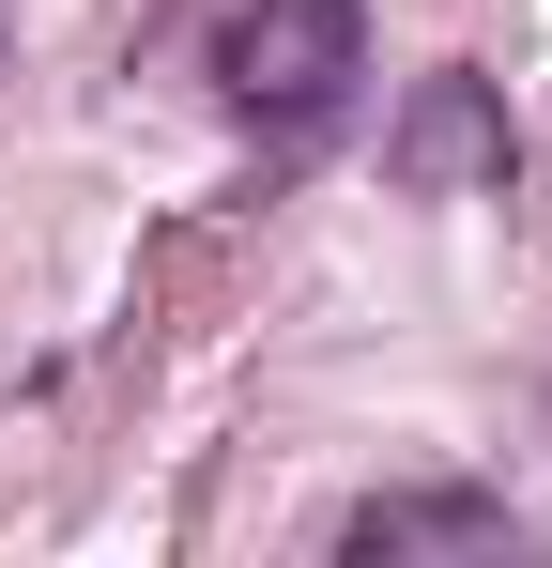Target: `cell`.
<instances>
[{"mask_svg": "<svg viewBox=\"0 0 552 568\" xmlns=\"http://www.w3.org/2000/svg\"><path fill=\"white\" fill-rule=\"evenodd\" d=\"M354 78H368V0H246L215 31V93L262 139H323L354 108Z\"/></svg>", "mask_w": 552, "mask_h": 568, "instance_id": "cell-1", "label": "cell"}, {"mask_svg": "<svg viewBox=\"0 0 552 568\" xmlns=\"http://www.w3.org/2000/svg\"><path fill=\"white\" fill-rule=\"evenodd\" d=\"M384 185H399V200H507V185H522L507 78H476V62L415 78V93L384 108Z\"/></svg>", "mask_w": 552, "mask_h": 568, "instance_id": "cell-2", "label": "cell"}, {"mask_svg": "<svg viewBox=\"0 0 552 568\" xmlns=\"http://www.w3.org/2000/svg\"><path fill=\"white\" fill-rule=\"evenodd\" d=\"M338 554L354 568H384V554H522V507L476 491V476H399V491L338 507Z\"/></svg>", "mask_w": 552, "mask_h": 568, "instance_id": "cell-3", "label": "cell"}]
</instances>
